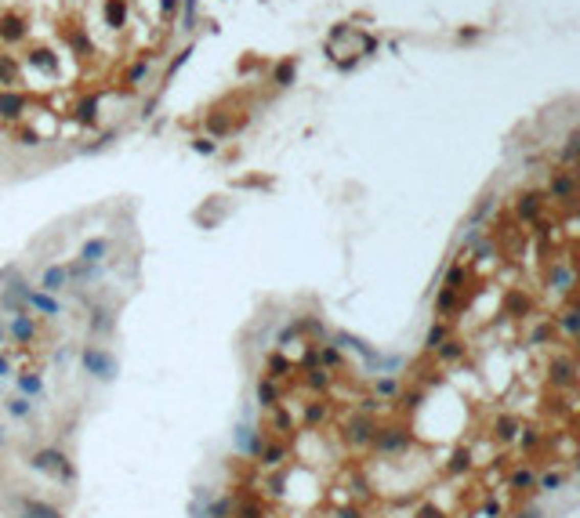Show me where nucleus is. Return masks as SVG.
I'll return each mask as SVG.
<instances>
[{
    "mask_svg": "<svg viewBox=\"0 0 580 518\" xmlns=\"http://www.w3.org/2000/svg\"><path fill=\"white\" fill-rule=\"evenodd\" d=\"M84 366H87V373H95V377H113V359H109L105 351H98V348H87V351H84Z\"/></svg>",
    "mask_w": 580,
    "mask_h": 518,
    "instance_id": "obj_1",
    "label": "nucleus"
},
{
    "mask_svg": "<svg viewBox=\"0 0 580 518\" xmlns=\"http://www.w3.org/2000/svg\"><path fill=\"white\" fill-rule=\"evenodd\" d=\"M22 294L29 297V304H33V308L48 312V315H58V312H62V304H58V301H51L48 294H36V290H22Z\"/></svg>",
    "mask_w": 580,
    "mask_h": 518,
    "instance_id": "obj_2",
    "label": "nucleus"
},
{
    "mask_svg": "<svg viewBox=\"0 0 580 518\" xmlns=\"http://www.w3.org/2000/svg\"><path fill=\"white\" fill-rule=\"evenodd\" d=\"M33 464H36V467H51V471H62L65 478L73 475V467H69V464H65V460H62L58 453H36V460H33Z\"/></svg>",
    "mask_w": 580,
    "mask_h": 518,
    "instance_id": "obj_3",
    "label": "nucleus"
},
{
    "mask_svg": "<svg viewBox=\"0 0 580 518\" xmlns=\"http://www.w3.org/2000/svg\"><path fill=\"white\" fill-rule=\"evenodd\" d=\"M65 275H69V268L51 265V268L44 272V279H40V283H44V290H62V287H65Z\"/></svg>",
    "mask_w": 580,
    "mask_h": 518,
    "instance_id": "obj_4",
    "label": "nucleus"
},
{
    "mask_svg": "<svg viewBox=\"0 0 580 518\" xmlns=\"http://www.w3.org/2000/svg\"><path fill=\"white\" fill-rule=\"evenodd\" d=\"M109 250V243H105V239H91V243L84 247V250H80V261H84V265H95V261H102V254Z\"/></svg>",
    "mask_w": 580,
    "mask_h": 518,
    "instance_id": "obj_5",
    "label": "nucleus"
},
{
    "mask_svg": "<svg viewBox=\"0 0 580 518\" xmlns=\"http://www.w3.org/2000/svg\"><path fill=\"white\" fill-rule=\"evenodd\" d=\"M18 112H22V98H18V95H0V116L15 120Z\"/></svg>",
    "mask_w": 580,
    "mask_h": 518,
    "instance_id": "obj_6",
    "label": "nucleus"
},
{
    "mask_svg": "<svg viewBox=\"0 0 580 518\" xmlns=\"http://www.w3.org/2000/svg\"><path fill=\"white\" fill-rule=\"evenodd\" d=\"M22 511H26L29 518H58V511H55V507H44V504H33V500H22Z\"/></svg>",
    "mask_w": 580,
    "mask_h": 518,
    "instance_id": "obj_7",
    "label": "nucleus"
},
{
    "mask_svg": "<svg viewBox=\"0 0 580 518\" xmlns=\"http://www.w3.org/2000/svg\"><path fill=\"white\" fill-rule=\"evenodd\" d=\"M0 36H4V40H18L22 36V22L18 18H0Z\"/></svg>",
    "mask_w": 580,
    "mask_h": 518,
    "instance_id": "obj_8",
    "label": "nucleus"
},
{
    "mask_svg": "<svg viewBox=\"0 0 580 518\" xmlns=\"http://www.w3.org/2000/svg\"><path fill=\"white\" fill-rule=\"evenodd\" d=\"M11 330H15V337H22V341H29V337H33V323H29L26 315H18V319H15V323H11Z\"/></svg>",
    "mask_w": 580,
    "mask_h": 518,
    "instance_id": "obj_9",
    "label": "nucleus"
},
{
    "mask_svg": "<svg viewBox=\"0 0 580 518\" xmlns=\"http://www.w3.org/2000/svg\"><path fill=\"white\" fill-rule=\"evenodd\" d=\"M105 15H109L113 26H123V4H120V0H109V4H105Z\"/></svg>",
    "mask_w": 580,
    "mask_h": 518,
    "instance_id": "obj_10",
    "label": "nucleus"
},
{
    "mask_svg": "<svg viewBox=\"0 0 580 518\" xmlns=\"http://www.w3.org/2000/svg\"><path fill=\"white\" fill-rule=\"evenodd\" d=\"M95 109H98V98H87L84 105H80V120H84V124H91V120H95Z\"/></svg>",
    "mask_w": 580,
    "mask_h": 518,
    "instance_id": "obj_11",
    "label": "nucleus"
},
{
    "mask_svg": "<svg viewBox=\"0 0 580 518\" xmlns=\"http://www.w3.org/2000/svg\"><path fill=\"white\" fill-rule=\"evenodd\" d=\"M8 410H11L15 417H26V413H29V403H26V398H15V403H11Z\"/></svg>",
    "mask_w": 580,
    "mask_h": 518,
    "instance_id": "obj_12",
    "label": "nucleus"
},
{
    "mask_svg": "<svg viewBox=\"0 0 580 518\" xmlns=\"http://www.w3.org/2000/svg\"><path fill=\"white\" fill-rule=\"evenodd\" d=\"M272 398H276V395H272V384L265 381V384H261V403H265V406H272Z\"/></svg>",
    "mask_w": 580,
    "mask_h": 518,
    "instance_id": "obj_13",
    "label": "nucleus"
},
{
    "mask_svg": "<svg viewBox=\"0 0 580 518\" xmlns=\"http://www.w3.org/2000/svg\"><path fill=\"white\" fill-rule=\"evenodd\" d=\"M18 384H22V388H26V391H40V381H36V377H22V381H18Z\"/></svg>",
    "mask_w": 580,
    "mask_h": 518,
    "instance_id": "obj_14",
    "label": "nucleus"
},
{
    "mask_svg": "<svg viewBox=\"0 0 580 518\" xmlns=\"http://www.w3.org/2000/svg\"><path fill=\"white\" fill-rule=\"evenodd\" d=\"M11 69H15V65H11V58H0V80H8V76H11Z\"/></svg>",
    "mask_w": 580,
    "mask_h": 518,
    "instance_id": "obj_15",
    "label": "nucleus"
},
{
    "mask_svg": "<svg viewBox=\"0 0 580 518\" xmlns=\"http://www.w3.org/2000/svg\"><path fill=\"white\" fill-rule=\"evenodd\" d=\"M33 62H36V65H51V55H48V51H33Z\"/></svg>",
    "mask_w": 580,
    "mask_h": 518,
    "instance_id": "obj_16",
    "label": "nucleus"
},
{
    "mask_svg": "<svg viewBox=\"0 0 580 518\" xmlns=\"http://www.w3.org/2000/svg\"><path fill=\"white\" fill-rule=\"evenodd\" d=\"M196 152H203V156H211V152H214V142H207V138H203V142H196Z\"/></svg>",
    "mask_w": 580,
    "mask_h": 518,
    "instance_id": "obj_17",
    "label": "nucleus"
},
{
    "mask_svg": "<svg viewBox=\"0 0 580 518\" xmlns=\"http://www.w3.org/2000/svg\"><path fill=\"white\" fill-rule=\"evenodd\" d=\"M290 76H294V69H290V65H283V69H276V80H283V84H286V80Z\"/></svg>",
    "mask_w": 580,
    "mask_h": 518,
    "instance_id": "obj_18",
    "label": "nucleus"
},
{
    "mask_svg": "<svg viewBox=\"0 0 580 518\" xmlns=\"http://www.w3.org/2000/svg\"><path fill=\"white\" fill-rule=\"evenodd\" d=\"M174 4H178V0H160V11L167 15V11H174Z\"/></svg>",
    "mask_w": 580,
    "mask_h": 518,
    "instance_id": "obj_19",
    "label": "nucleus"
},
{
    "mask_svg": "<svg viewBox=\"0 0 580 518\" xmlns=\"http://www.w3.org/2000/svg\"><path fill=\"white\" fill-rule=\"evenodd\" d=\"M0 373H8V363H4V359H0Z\"/></svg>",
    "mask_w": 580,
    "mask_h": 518,
    "instance_id": "obj_20",
    "label": "nucleus"
}]
</instances>
